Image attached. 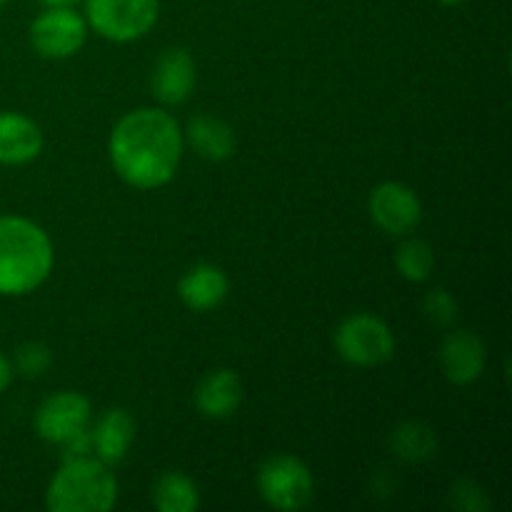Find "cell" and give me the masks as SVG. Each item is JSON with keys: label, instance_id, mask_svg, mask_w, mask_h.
Segmentation results:
<instances>
[{"label": "cell", "instance_id": "obj_1", "mask_svg": "<svg viewBox=\"0 0 512 512\" xmlns=\"http://www.w3.org/2000/svg\"><path fill=\"white\" fill-rule=\"evenodd\" d=\"M183 148V128L163 108L125 113L108 138L113 170L135 190L165 188L178 173Z\"/></svg>", "mask_w": 512, "mask_h": 512}, {"label": "cell", "instance_id": "obj_2", "mask_svg": "<svg viewBox=\"0 0 512 512\" xmlns=\"http://www.w3.org/2000/svg\"><path fill=\"white\" fill-rule=\"evenodd\" d=\"M55 250L50 235L23 215H0V295L20 298L50 278Z\"/></svg>", "mask_w": 512, "mask_h": 512}, {"label": "cell", "instance_id": "obj_3", "mask_svg": "<svg viewBox=\"0 0 512 512\" xmlns=\"http://www.w3.org/2000/svg\"><path fill=\"white\" fill-rule=\"evenodd\" d=\"M118 503V480L110 465L95 455L63 460L45 488L50 512H108Z\"/></svg>", "mask_w": 512, "mask_h": 512}, {"label": "cell", "instance_id": "obj_4", "mask_svg": "<svg viewBox=\"0 0 512 512\" xmlns=\"http://www.w3.org/2000/svg\"><path fill=\"white\" fill-rule=\"evenodd\" d=\"M83 8L88 28L110 43H135L160 18V0H83Z\"/></svg>", "mask_w": 512, "mask_h": 512}, {"label": "cell", "instance_id": "obj_5", "mask_svg": "<svg viewBox=\"0 0 512 512\" xmlns=\"http://www.w3.org/2000/svg\"><path fill=\"white\" fill-rule=\"evenodd\" d=\"M333 343L340 358L355 368H378L395 355L393 330L373 313H353L340 320Z\"/></svg>", "mask_w": 512, "mask_h": 512}, {"label": "cell", "instance_id": "obj_6", "mask_svg": "<svg viewBox=\"0 0 512 512\" xmlns=\"http://www.w3.org/2000/svg\"><path fill=\"white\" fill-rule=\"evenodd\" d=\"M258 493L273 510H305L313 503V473L295 455H273L258 470Z\"/></svg>", "mask_w": 512, "mask_h": 512}, {"label": "cell", "instance_id": "obj_7", "mask_svg": "<svg viewBox=\"0 0 512 512\" xmlns=\"http://www.w3.org/2000/svg\"><path fill=\"white\" fill-rule=\"evenodd\" d=\"M88 23L75 8H45L30 23V45L45 60H65L80 53L88 40Z\"/></svg>", "mask_w": 512, "mask_h": 512}, {"label": "cell", "instance_id": "obj_8", "mask_svg": "<svg viewBox=\"0 0 512 512\" xmlns=\"http://www.w3.org/2000/svg\"><path fill=\"white\" fill-rule=\"evenodd\" d=\"M90 420H93V408L83 393L58 390L38 405L33 415V428L45 443L63 445L75 433L88 428Z\"/></svg>", "mask_w": 512, "mask_h": 512}, {"label": "cell", "instance_id": "obj_9", "mask_svg": "<svg viewBox=\"0 0 512 512\" xmlns=\"http://www.w3.org/2000/svg\"><path fill=\"white\" fill-rule=\"evenodd\" d=\"M368 213L383 233L403 238L410 235L423 220V203L410 185L398 180H385L375 185L368 198Z\"/></svg>", "mask_w": 512, "mask_h": 512}, {"label": "cell", "instance_id": "obj_10", "mask_svg": "<svg viewBox=\"0 0 512 512\" xmlns=\"http://www.w3.org/2000/svg\"><path fill=\"white\" fill-rule=\"evenodd\" d=\"M438 358L445 380L465 388V385L478 383L480 375L485 373L488 348H485L483 338L470 330H450L440 343Z\"/></svg>", "mask_w": 512, "mask_h": 512}, {"label": "cell", "instance_id": "obj_11", "mask_svg": "<svg viewBox=\"0 0 512 512\" xmlns=\"http://www.w3.org/2000/svg\"><path fill=\"white\" fill-rule=\"evenodd\" d=\"M195 80H198V70H195V60L190 50L185 48H165L158 55L150 73V90H153L155 100L163 105H180L193 95Z\"/></svg>", "mask_w": 512, "mask_h": 512}, {"label": "cell", "instance_id": "obj_12", "mask_svg": "<svg viewBox=\"0 0 512 512\" xmlns=\"http://www.w3.org/2000/svg\"><path fill=\"white\" fill-rule=\"evenodd\" d=\"M43 150V130L18 110H0V165H28Z\"/></svg>", "mask_w": 512, "mask_h": 512}, {"label": "cell", "instance_id": "obj_13", "mask_svg": "<svg viewBox=\"0 0 512 512\" xmlns=\"http://www.w3.org/2000/svg\"><path fill=\"white\" fill-rule=\"evenodd\" d=\"M93 423V420H90ZM90 440H93V455L105 465L123 463L130 445L135 440V420L128 410L110 408L90 425Z\"/></svg>", "mask_w": 512, "mask_h": 512}, {"label": "cell", "instance_id": "obj_14", "mask_svg": "<svg viewBox=\"0 0 512 512\" xmlns=\"http://www.w3.org/2000/svg\"><path fill=\"white\" fill-rule=\"evenodd\" d=\"M195 408L213 420H225L238 413L243 403V380L235 370L218 368L210 370L198 383L193 393Z\"/></svg>", "mask_w": 512, "mask_h": 512}, {"label": "cell", "instance_id": "obj_15", "mask_svg": "<svg viewBox=\"0 0 512 512\" xmlns=\"http://www.w3.org/2000/svg\"><path fill=\"white\" fill-rule=\"evenodd\" d=\"M230 280L223 268L213 263H200L185 270L183 278L178 280L180 303L193 313H208L215 310L225 298H228Z\"/></svg>", "mask_w": 512, "mask_h": 512}, {"label": "cell", "instance_id": "obj_16", "mask_svg": "<svg viewBox=\"0 0 512 512\" xmlns=\"http://www.w3.org/2000/svg\"><path fill=\"white\" fill-rule=\"evenodd\" d=\"M183 140L195 150V155L210 163H223L235 153L233 128L213 115H193L188 120V128L183 130Z\"/></svg>", "mask_w": 512, "mask_h": 512}, {"label": "cell", "instance_id": "obj_17", "mask_svg": "<svg viewBox=\"0 0 512 512\" xmlns=\"http://www.w3.org/2000/svg\"><path fill=\"white\" fill-rule=\"evenodd\" d=\"M153 505L158 512H195L200 508L198 485L183 470H165L153 483Z\"/></svg>", "mask_w": 512, "mask_h": 512}, {"label": "cell", "instance_id": "obj_18", "mask_svg": "<svg viewBox=\"0 0 512 512\" xmlns=\"http://www.w3.org/2000/svg\"><path fill=\"white\" fill-rule=\"evenodd\" d=\"M390 450L403 463H425L438 453V435L420 420H405L390 433Z\"/></svg>", "mask_w": 512, "mask_h": 512}, {"label": "cell", "instance_id": "obj_19", "mask_svg": "<svg viewBox=\"0 0 512 512\" xmlns=\"http://www.w3.org/2000/svg\"><path fill=\"white\" fill-rule=\"evenodd\" d=\"M435 255L425 240L403 235L400 245L395 248V270L408 283H425L433 275Z\"/></svg>", "mask_w": 512, "mask_h": 512}, {"label": "cell", "instance_id": "obj_20", "mask_svg": "<svg viewBox=\"0 0 512 512\" xmlns=\"http://www.w3.org/2000/svg\"><path fill=\"white\" fill-rule=\"evenodd\" d=\"M10 363H13L15 373L25 375V378H40V375L48 373L50 363H53V350L38 340H28V343L15 348Z\"/></svg>", "mask_w": 512, "mask_h": 512}, {"label": "cell", "instance_id": "obj_21", "mask_svg": "<svg viewBox=\"0 0 512 512\" xmlns=\"http://www.w3.org/2000/svg\"><path fill=\"white\" fill-rule=\"evenodd\" d=\"M423 313L438 328H450L458 320V303L445 288H433L423 298Z\"/></svg>", "mask_w": 512, "mask_h": 512}, {"label": "cell", "instance_id": "obj_22", "mask_svg": "<svg viewBox=\"0 0 512 512\" xmlns=\"http://www.w3.org/2000/svg\"><path fill=\"white\" fill-rule=\"evenodd\" d=\"M450 505L460 512H485L490 510V498L483 488H480L475 480H458V483L450 488Z\"/></svg>", "mask_w": 512, "mask_h": 512}, {"label": "cell", "instance_id": "obj_23", "mask_svg": "<svg viewBox=\"0 0 512 512\" xmlns=\"http://www.w3.org/2000/svg\"><path fill=\"white\" fill-rule=\"evenodd\" d=\"M63 450V460H78V458H90L93 455V440H90V425L80 433H75L73 438L65 440L63 445H58Z\"/></svg>", "mask_w": 512, "mask_h": 512}, {"label": "cell", "instance_id": "obj_24", "mask_svg": "<svg viewBox=\"0 0 512 512\" xmlns=\"http://www.w3.org/2000/svg\"><path fill=\"white\" fill-rule=\"evenodd\" d=\"M13 375H15L13 363H10L8 355L0 353V395L10 388V383H13Z\"/></svg>", "mask_w": 512, "mask_h": 512}, {"label": "cell", "instance_id": "obj_25", "mask_svg": "<svg viewBox=\"0 0 512 512\" xmlns=\"http://www.w3.org/2000/svg\"><path fill=\"white\" fill-rule=\"evenodd\" d=\"M38 3L45 5V8H75L83 0H38Z\"/></svg>", "mask_w": 512, "mask_h": 512}, {"label": "cell", "instance_id": "obj_26", "mask_svg": "<svg viewBox=\"0 0 512 512\" xmlns=\"http://www.w3.org/2000/svg\"><path fill=\"white\" fill-rule=\"evenodd\" d=\"M435 3H440V5H460V3H465V0H435Z\"/></svg>", "mask_w": 512, "mask_h": 512}, {"label": "cell", "instance_id": "obj_27", "mask_svg": "<svg viewBox=\"0 0 512 512\" xmlns=\"http://www.w3.org/2000/svg\"><path fill=\"white\" fill-rule=\"evenodd\" d=\"M10 3V0H0V8H3V5H8Z\"/></svg>", "mask_w": 512, "mask_h": 512}]
</instances>
